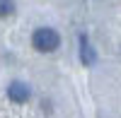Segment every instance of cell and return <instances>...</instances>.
Here are the masks:
<instances>
[{"label":"cell","instance_id":"obj_1","mask_svg":"<svg viewBox=\"0 0 121 118\" xmlns=\"http://www.w3.org/2000/svg\"><path fill=\"white\" fill-rule=\"evenodd\" d=\"M32 43H34L36 51H41V53H51V51H56V48H58L60 36H58V31H53V29L41 27V29H36V31H34Z\"/></svg>","mask_w":121,"mask_h":118},{"label":"cell","instance_id":"obj_2","mask_svg":"<svg viewBox=\"0 0 121 118\" xmlns=\"http://www.w3.org/2000/svg\"><path fill=\"white\" fill-rule=\"evenodd\" d=\"M7 96H10L15 104H24V101L29 99V87H27L24 82H12V84L7 87Z\"/></svg>","mask_w":121,"mask_h":118},{"label":"cell","instance_id":"obj_3","mask_svg":"<svg viewBox=\"0 0 121 118\" xmlns=\"http://www.w3.org/2000/svg\"><path fill=\"white\" fill-rule=\"evenodd\" d=\"M80 58H82L85 65H92V63L97 60V53L92 51V46H90L87 36H80Z\"/></svg>","mask_w":121,"mask_h":118},{"label":"cell","instance_id":"obj_4","mask_svg":"<svg viewBox=\"0 0 121 118\" xmlns=\"http://www.w3.org/2000/svg\"><path fill=\"white\" fill-rule=\"evenodd\" d=\"M15 12V3L12 0H0V17H10Z\"/></svg>","mask_w":121,"mask_h":118}]
</instances>
